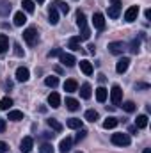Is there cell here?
<instances>
[{"mask_svg": "<svg viewBox=\"0 0 151 153\" xmlns=\"http://www.w3.org/2000/svg\"><path fill=\"white\" fill-rule=\"evenodd\" d=\"M23 39H25V43H27L29 46H34L36 41H38V30H36L34 27L25 29V30H23Z\"/></svg>", "mask_w": 151, "mask_h": 153, "instance_id": "1", "label": "cell"}, {"mask_svg": "<svg viewBox=\"0 0 151 153\" xmlns=\"http://www.w3.org/2000/svg\"><path fill=\"white\" fill-rule=\"evenodd\" d=\"M112 143L115 146H128L130 144V135L128 134H114Z\"/></svg>", "mask_w": 151, "mask_h": 153, "instance_id": "2", "label": "cell"}, {"mask_svg": "<svg viewBox=\"0 0 151 153\" xmlns=\"http://www.w3.org/2000/svg\"><path fill=\"white\" fill-rule=\"evenodd\" d=\"M110 102H112L114 105H119L123 102V89L119 85H114L112 87V91H110Z\"/></svg>", "mask_w": 151, "mask_h": 153, "instance_id": "3", "label": "cell"}, {"mask_svg": "<svg viewBox=\"0 0 151 153\" xmlns=\"http://www.w3.org/2000/svg\"><path fill=\"white\" fill-rule=\"evenodd\" d=\"M137 16H139V5H130V7L126 9V13H124V20H126L128 23L135 22Z\"/></svg>", "mask_w": 151, "mask_h": 153, "instance_id": "4", "label": "cell"}, {"mask_svg": "<svg viewBox=\"0 0 151 153\" xmlns=\"http://www.w3.org/2000/svg\"><path fill=\"white\" fill-rule=\"evenodd\" d=\"M59 61H61V64H62V66H66V68L75 66V62H76V59L71 55V53H64V52L59 55Z\"/></svg>", "mask_w": 151, "mask_h": 153, "instance_id": "5", "label": "cell"}, {"mask_svg": "<svg viewBox=\"0 0 151 153\" xmlns=\"http://www.w3.org/2000/svg\"><path fill=\"white\" fill-rule=\"evenodd\" d=\"M93 25H94L96 30H103V29H105V18H103L101 13H94V16H93Z\"/></svg>", "mask_w": 151, "mask_h": 153, "instance_id": "6", "label": "cell"}, {"mask_svg": "<svg viewBox=\"0 0 151 153\" xmlns=\"http://www.w3.org/2000/svg\"><path fill=\"white\" fill-rule=\"evenodd\" d=\"M30 78V71L25 68V66H20L18 70H16V80L18 82H27Z\"/></svg>", "mask_w": 151, "mask_h": 153, "instance_id": "7", "label": "cell"}, {"mask_svg": "<svg viewBox=\"0 0 151 153\" xmlns=\"http://www.w3.org/2000/svg\"><path fill=\"white\" fill-rule=\"evenodd\" d=\"M32 146H34V139H32L30 135H27V137H23V141H21V144H20V150L23 153H30Z\"/></svg>", "mask_w": 151, "mask_h": 153, "instance_id": "8", "label": "cell"}, {"mask_svg": "<svg viewBox=\"0 0 151 153\" xmlns=\"http://www.w3.org/2000/svg\"><path fill=\"white\" fill-rule=\"evenodd\" d=\"M112 5L109 7V16L110 18H117L119 13H121V0H110Z\"/></svg>", "mask_w": 151, "mask_h": 153, "instance_id": "9", "label": "cell"}, {"mask_svg": "<svg viewBox=\"0 0 151 153\" xmlns=\"http://www.w3.org/2000/svg\"><path fill=\"white\" fill-rule=\"evenodd\" d=\"M109 50L115 53V55H121L123 52H124V43H121V41H112V43H109Z\"/></svg>", "mask_w": 151, "mask_h": 153, "instance_id": "10", "label": "cell"}, {"mask_svg": "<svg viewBox=\"0 0 151 153\" xmlns=\"http://www.w3.org/2000/svg\"><path fill=\"white\" fill-rule=\"evenodd\" d=\"M128 66H130V59H128V57H123V59L117 61V64H115V71L121 75V73H124V71L128 70Z\"/></svg>", "mask_w": 151, "mask_h": 153, "instance_id": "11", "label": "cell"}, {"mask_svg": "<svg viewBox=\"0 0 151 153\" xmlns=\"http://www.w3.org/2000/svg\"><path fill=\"white\" fill-rule=\"evenodd\" d=\"M48 105H50L52 109L61 107V96H59V93H50V94H48Z\"/></svg>", "mask_w": 151, "mask_h": 153, "instance_id": "12", "label": "cell"}, {"mask_svg": "<svg viewBox=\"0 0 151 153\" xmlns=\"http://www.w3.org/2000/svg\"><path fill=\"white\" fill-rule=\"evenodd\" d=\"M71 144H73V139H71V137H64V139L61 141V144H59V152L68 153L71 150Z\"/></svg>", "mask_w": 151, "mask_h": 153, "instance_id": "13", "label": "cell"}, {"mask_svg": "<svg viewBox=\"0 0 151 153\" xmlns=\"http://www.w3.org/2000/svg\"><path fill=\"white\" fill-rule=\"evenodd\" d=\"M91 94H93V87H91L89 84H82V85H80V96H82L84 100H89Z\"/></svg>", "mask_w": 151, "mask_h": 153, "instance_id": "14", "label": "cell"}, {"mask_svg": "<svg viewBox=\"0 0 151 153\" xmlns=\"http://www.w3.org/2000/svg\"><path fill=\"white\" fill-rule=\"evenodd\" d=\"M76 89H78V84H76L75 78H68V80L64 82V91H66V93H75Z\"/></svg>", "mask_w": 151, "mask_h": 153, "instance_id": "15", "label": "cell"}, {"mask_svg": "<svg viewBox=\"0 0 151 153\" xmlns=\"http://www.w3.org/2000/svg\"><path fill=\"white\" fill-rule=\"evenodd\" d=\"M48 18H50L48 22H50L52 25H57V23H59V13H57V9H55L53 5H52L50 11H48Z\"/></svg>", "mask_w": 151, "mask_h": 153, "instance_id": "16", "label": "cell"}, {"mask_svg": "<svg viewBox=\"0 0 151 153\" xmlns=\"http://www.w3.org/2000/svg\"><path fill=\"white\" fill-rule=\"evenodd\" d=\"M25 22H27V16L23 14V11H18L14 14V25L16 27H21V25H25Z\"/></svg>", "mask_w": 151, "mask_h": 153, "instance_id": "17", "label": "cell"}, {"mask_svg": "<svg viewBox=\"0 0 151 153\" xmlns=\"http://www.w3.org/2000/svg\"><path fill=\"white\" fill-rule=\"evenodd\" d=\"M107 96H109V91H107L105 87H98V89H96V100H98L100 103H103V102L107 100Z\"/></svg>", "mask_w": 151, "mask_h": 153, "instance_id": "18", "label": "cell"}, {"mask_svg": "<svg viewBox=\"0 0 151 153\" xmlns=\"http://www.w3.org/2000/svg\"><path fill=\"white\" fill-rule=\"evenodd\" d=\"M66 109H68V111H71V112H75V111L80 109V103L76 102L75 98H66Z\"/></svg>", "mask_w": 151, "mask_h": 153, "instance_id": "19", "label": "cell"}, {"mask_svg": "<svg viewBox=\"0 0 151 153\" xmlns=\"http://www.w3.org/2000/svg\"><path fill=\"white\" fill-rule=\"evenodd\" d=\"M135 126L141 130V128H146L148 126V116L146 114H141L137 116V119H135Z\"/></svg>", "mask_w": 151, "mask_h": 153, "instance_id": "20", "label": "cell"}, {"mask_svg": "<svg viewBox=\"0 0 151 153\" xmlns=\"http://www.w3.org/2000/svg\"><path fill=\"white\" fill-rule=\"evenodd\" d=\"M9 50V38L5 34H0V53H5Z\"/></svg>", "mask_w": 151, "mask_h": 153, "instance_id": "21", "label": "cell"}, {"mask_svg": "<svg viewBox=\"0 0 151 153\" xmlns=\"http://www.w3.org/2000/svg\"><path fill=\"white\" fill-rule=\"evenodd\" d=\"M80 70L85 73V75H93V64L89 62V61H80Z\"/></svg>", "mask_w": 151, "mask_h": 153, "instance_id": "22", "label": "cell"}, {"mask_svg": "<svg viewBox=\"0 0 151 153\" xmlns=\"http://www.w3.org/2000/svg\"><path fill=\"white\" fill-rule=\"evenodd\" d=\"M46 123H48V126L52 128V130H55V132H62V125L55 119V117H50V119H46Z\"/></svg>", "mask_w": 151, "mask_h": 153, "instance_id": "23", "label": "cell"}, {"mask_svg": "<svg viewBox=\"0 0 151 153\" xmlns=\"http://www.w3.org/2000/svg\"><path fill=\"white\" fill-rule=\"evenodd\" d=\"M11 9H13V5H11L9 2L0 0V16H7V14L11 13Z\"/></svg>", "mask_w": 151, "mask_h": 153, "instance_id": "24", "label": "cell"}, {"mask_svg": "<svg viewBox=\"0 0 151 153\" xmlns=\"http://www.w3.org/2000/svg\"><path fill=\"white\" fill-rule=\"evenodd\" d=\"M66 125H68L70 128H73V130H78V128H82V119H78V117H70Z\"/></svg>", "mask_w": 151, "mask_h": 153, "instance_id": "25", "label": "cell"}, {"mask_svg": "<svg viewBox=\"0 0 151 153\" xmlns=\"http://www.w3.org/2000/svg\"><path fill=\"white\" fill-rule=\"evenodd\" d=\"M117 119L115 117H107L105 121H103V128H107V130H112V128H115L117 126Z\"/></svg>", "mask_w": 151, "mask_h": 153, "instance_id": "26", "label": "cell"}, {"mask_svg": "<svg viewBox=\"0 0 151 153\" xmlns=\"http://www.w3.org/2000/svg\"><path fill=\"white\" fill-rule=\"evenodd\" d=\"M11 105H13V100H11L9 96H4V98L0 100V109H2V111H9Z\"/></svg>", "mask_w": 151, "mask_h": 153, "instance_id": "27", "label": "cell"}, {"mask_svg": "<svg viewBox=\"0 0 151 153\" xmlns=\"http://www.w3.org/2000/svg\"><path fill=\"white\" fill-rule=\"evenodd\" d=\"M7 119H11V121H21L23 119V112L21 111H9V117Z\"/></svg>", "mask_w": 151, "mask_h": 153, "instance_id": "28", "label": "cell"}, {"mask_svg": "<svg viewBox=\"0 0 151 153\" xmlns=\"http://www.w3.org/2000/svg\"><path fill=\"white\" fill-rule=\"evenodd\" d=\"M76 25H78L80 29L87 27V23H85V14H84L82 11H78V13H76Z\"/></svg>", "mask_w": 151, "mask_h": 153, "instance_id": "29", "label": "cell"}, {"mask_svg": "<svg viewBox=\"0 0 151 153\" xmlns=\"http://www.w3.org/2000/svg\"><path fill=\"white\" fill-rule=\"evenodd\" d=\"M23 11H27V13H34V9H36V5H34V0H23Z\"/></svg>", "mask_w": 151, "mask_h": 153, "instance_id": "30", "label": "cell"}, {"mask_svg": "<svg viewBox=\"0 0 151 153\" xmlns=\"http://www.w3.org/2000/svg\"><path fill=\"white\" fill-rule=\"evenodd\" d=\"M52 5H53L55 9H61L64 14H68V13H70V7H68V4H66V2H53Z\"/></svg>", "mask_w": 151, "mask_h": 153, "instance_id": "31", "label": "cell"}, {"mask_svg": "<svg viewBox=\"0 0 151 153\" xmlns=\"http://www.w3.org/2000/svg\"><path fill=\"white\" fill-rule=\"evenodd\" d=\"M98 117H100V116H98V112H96V111H93V109H89V111L85 112V119H87V121H91V123L98 121Z\"/></svg>", "mask_w": 151, "mask_h": 153, "instance_id": "32", "label": "cell"}, {"mask_svg": "<svg viewBox=\"0 0 151 153\" xmlns=\"http://www.w3.org/2000/svg\"><path fill=\"white\" fill-rule=\"evenodd\" d=\"M70 48H71L73 52H78V50H80V38H78V36L70 39Z\"/></svg>", "mask_w": 151, "mask_h": 153, "instance_id": "33", "label": "cell"}, {"mask_svg": "<svg viewBox=\"0 0 151 153\" xmlns=\"http://www.w3.org/2000/svg\"><path fill=\"white\" fill-rule=\"evenodd\" d=\"M44 84H46L48 87H57L59 78H57V76H46V78H44Z\"/></svg>", "mask_w": 151, "mask_h": 153, "instance_id": "34", "label": "cell"}, {"mask_svg": "<svg viewBox=\"0 0 151 153\" xmlns=\"http://www.w3.org/2000/svg\"><path fill=\"white\" fill-rule=\"evenodd\" d=\"M78 38H80V41H87V39L91 38V30H89V27H84V29H82V34H80Z\"/></svg>", "mask_w": 151, "mask_h": 153, "instance_id": "35", "label": "cell"}, {"mask_svg": "<svg viewBox=\"0 0 151 153\" xmlns=\"http://www.w3.org/2000/svg\"><path fill=\"white\" fill-rule=\"evenodd\" d=\"M123 109H124L126 112H133V111H135V103H133V102H124V103H123Z\"/></svg>", "mask_w": 151, "mask_h": 153, "instance_id": "36", "label": "cell"}, {"mask_svg": "<svg viewBox=\"0 0 151 153\" xmlns=\"http://www.w3.org/2000/svg\"><path fill=\"white\" fill-rule=\"evenodd\" d=\"M85 134H87L85 128H78V134H76V137H75V143H80V141L85 137Z\"/></svg>", "mask_w": 151, "mask_h": 153, "instance_id": "37", "label": "cell"}, {"mask_svg": "<svg viewBox=\"0 0 151 153\" xmlns=\"http://www.w3.org/2000/svg\"><path fill=\"white\" fill-rule=\"evenodd\" d=\"M39 153H53V148H52V144H43L41 148H39Z\"/></svg>", "mask_w": 151, "mask_h": 153, "instance_id": "38", "label": "cell"}, {"mask_svg": "<svg viewBox=\"0 0 151 153\" xmlns=\"http://www.w3.org/2000/svg\"><path fill=\"white\" fill-rule=\"evenodd\" d=\"M139 46H141V41H139V39H133V41H132V52L137 53V52H139Z\"/></svg>", "mask_w": 151, "mask_h": 153, "instance_id": "39", "label": "cell"}, {"mask_svg": "<svg viewBox=\"0 0 151 153\" xmlns=\"http://www.w3.org/2000/svg\"><path fill=\"white\" fill-rule=\"evenodd\" d=\"M14 53H16L18 57H21V55H23V50H21V46H20L18 43H14Z\"/></svg>", "mask_w": 151, "mask_h": 153, "instance_id": "40", "label": "cell"}, {"mask_svg": "<svg viewBox=\"0 0 151 153\" xmlns=\"http://www.w3.org/2000/svg\"><path fill=\"white\" fill-rule=\"evenodd\" d=\"M62 52L59 50V48H55V50H52V52H48V57H57V55H61Z\"/></svg>", "mask_w": 151, "mask_h": 153, "instance_id": "41", "label": "cell"}, {"mask_svg": "<svg viewBox=\"0 0 151 153\" xmlns=\"http://www.w3.org/2000/svg\"><path fill=\"white\" fill-rule=\"evenodd\" d=\"M9 150V146H7V143H4V141H0V153H5Z\"/></svg>", "mask_w": 151, "mask_h": 153, "instance_id": "42", "label": "cell"}, {"mask_svg": "<svg viewBox=\"0 0 151 153\" xmlns=\"http://www.w3.org/2000/svg\"><path fill=\"white\" fill-rule=\"evenodd\" d=\"M5 126H7V125H5V119L0 117V132H5Z\"/></svg>", "mask_w": 151, "mask_h": 153, "instance_id": "43", "label": "cell"}, {"mask_svg": "<svg viewBox=\"0 0 151 153\" xmlns=\"http://www.w3.org/2000/svg\"><path fill=\"white\" fill-rule=\"evenodd\" d=\"M148 87H150L148 84H137L135 85V89H148Z\"/></svg>", "mask_w": 151, "mask_h": 153, "instance_id": "44", "label": "cell"}, {"mask_svg": "<svg viewBox=\"0 0 151 153\" xmlns=\"http://www.w3.org/2000/svg\"><path fill=\"white\" fill-rule=\"evenodd\" d=\"M144 16L150 20V18H151V9H146V11H144Z\"/></svg>", "mask_w": 151, "mask_h": 153, "instance_id": "45", "label": "cell"}, {"mask_svg": "<svg viewBox=\"0 0 151 153\" xmlns=\"http://www.w3.org/2000/svg\"><path fill=\"white\" fill-rule=\"evenodd\" d=\"M142 153H151V150H150V148H146V150H144Z\"/></svg>", "mask_w": 151, "mask_h": 153, "instance_id": "46", "label": "cell"}, {"mask_svg": "<svg viewBox=\"0 0 151 153\" xmlns=\"http://www.w3.org/2000/svg\"><path fill=\"white\" fill-rule=\"evenodd\" d=\"M34 2H38V4H43V2H44V0H34Z\"/></svg>", "mask_w": 151, "mask_h": 153, "instance_id": "47", "label": "cell"}, {"mask_svg": "<svg viewBox=\"0 0 151 153\" xmlns=\"http://www.w3.org/2000/svg\"><path fill=\"white\" fill-rule=\"evenodd\" d=\"M76 153H82V152H76Z\"/></svg>", "mask_w": 151, "mask_h": 153, "instance_id": "48", "label": "cell"}]
</instances>
